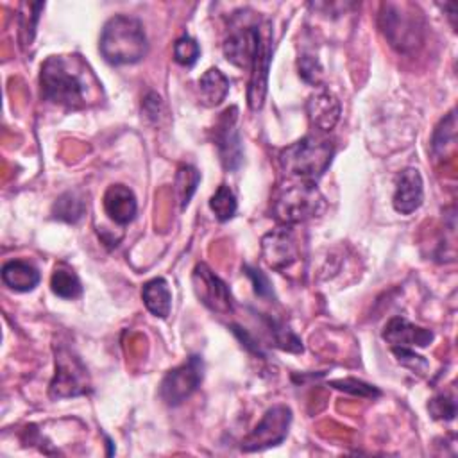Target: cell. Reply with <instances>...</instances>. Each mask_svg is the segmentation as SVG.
I'll return each mask as SVG.
<instances>
[{"mask_svg": "<svg viewBox=\"0 0 458 458\" xmlns=\"http://www.w3.org/2000/svg\"><path fill=\"white\" fill-rule=\"evenodd\" d=\"M454 147H456V116H454V111H451L437 125L431 140V148L438 159H444L454 150Z\"/></svg>", "mask_w": 458, "mask_h": 458, "instance_id": "cell-21", "label": "cell"}, {"mask_svg": "<svg viewBox=\"0 0 458 458\" xmlns=\"http://www.w3.org/2000/svg\"><path fill=\"white\" fill-rule=\"evenodd\" d=\"M104 209L113 222L125 225L136 216L138 202L132 190L123 184H111L104 193Z\"/></svg>", "mask_w": 458, "mask_h": 458, "instance_id": "cell-17", "label": "cell"}, {"mask_svg": "<svg viewBox=\"0 0 458 458\" xmlns=\"http://www.w3.org/2000/svg\"><path fill=\"white\" fill-rule=\"evenodd\" d=\"M84 211H86V202L75 191H66V193L59 195L52 206L54 218L68 222V224H75L77 220H81Z\"/></svg>", "mask_w": 458, "mask_h": 458, "instance_id": "cell-23", "label": "cell"}, {"mask_svg": "<svg viewBox=\"0 0 458 458\" xmlns=\"http://www.w3.org/2000/svg\"><path fill=\"white\" fill-rule=\"evenodd\" d=\"M424 199V186L422 175L417 168H404L395 182L394 191V208L401 215H410L422 204Z\"/></svg>", "mask_w": 458, "mask_h": 458, "instance_id": "cell-15", "label": "cell"}, {"mask_svg": "<svg viewBox=\"0 0 458 458\" xmlns=\"http://www.w3.org/2000/svg\"><path fill=\"white\" fill-rule=\"evenodd\" d=\"M379 25L392 47L406 52L422 41V23L410 5L385 4L379 14Z\"/></svg>", "mask_w": 458, "mask_h": 458, "instance_id": "cell-5", "label": "cell"}, {"mask_svg": "<svg viewBox=\"0 0 458 458\" xmlns=\"http://www.w3.org/2000/svg\"><path fill=\"white\" fill-rule=\"evenodd\" d=\"M292 422V410L284 404H276L268 408L259 420V424L242 440L240 447L245 453L263 451L272 445L281 444L286 438Z\"/></svg>", "mask_w": 458, "mask_h": 458, "instance_id": "cell-7", "label": "cell"}, {"mask_svg": "<svg viewBox=\"0 0 458 458\" xmlns=\"http://www.w3.org/2000/svg\"><path fill=\"white\" fill-rule=\"evenodd\" d=\"M98 48L111 64H134L141 61L148 50L141 21L127 14L109 18L102 29Z\"/></svg>", "mask_w": 458, "mask_h": 458, "instance_id": "cell-2", "label": "cell"}, {"mask_svg": "<svg viewBox=\"0 0 458 458\" xmlns=\"http://www.w3.org/2000/svg\"><path fill=\"white\" fill-rule=\"evenodd\" d=\"M200 55V48H199V43L190 38V36H182L175 41L174 45V59L182 64V66H191L197 63Z\"/></svg>", "mask_w": 458, "mask_h": 458, "instance_id": "cell-27", "label": "cell"}, {"mask_svg": "<svg viewBox=\"0 0 458 458\" xmlns=\"http://www.w3.org/2000/svg\"><path fill=\"white\" fill-rule=\"evenodd\" d=\"M392 351H394V354L397 356L399 363L410 367L411 370L422 374V372L428 369V361H426L422 356L415 354L410 347H392Z\"/></svg>", "mask_w": 458, "mask_h": 458, "instance_id": "cell-31", "label": "cell"}, {"mask_svg": "<svg viewBox=\"0 0 458 458\" xmlns=\"http://www.w3.org/2000/svg\"><path fill=\"white\" fill-rule=\"evenodd\" d=\"M259 43V25L234 29L224 41V55L238 68H250Z\"/></svg>", "mask_w": 458, "mask_h": 458, "instance_id": "cell-13", "label": "cell"}, {"mask_svg": "<svg viewBox=\"0 0 458 458\" xmlns=\"http://www.w3.org/2000/svg\"><path fill=\"white\" fill-rule=\"evenodd\" d=\"M261 254L265 263L274 270L290 268L299 258V247L288 227H277L261 240Z\"/></svg>", "mask_w": 458, "mask_h": 458, "instance_id": "cell-12", "label": "cell"}, {"mask_svg": "<svg viewBox=\"0 0 458 458\" xmlns=\"http://www.w3.org/2000/svg\"><path fill=\"white\" fill-rule=\"evenodd\" d=\"M383 338L392 347H426L428 344L433 342V333L429 329L408 322L403 317H394L386 322Z\"/></svg>", "mask_w": 458, "mask_h": 458, "instance_id": "cell-16", "label": "cell"}, {"mask_svg": "<svg viewBox=\"0 0 458 458\" xmlns=\"http://www.w3.org/2000/svg\"><path fill=\"white\" fill-rule=\"evenodd\" d=\"M89 392V376L77 354L66 345L55 347V374L50 381V397H75Z\"/></svg>", "mask_w": 458, "mask_h": 458, "instance_id": "cell-6", "label": "cell"}, {"mask_svg": "<svg viewBox=\"0 0 458 458\" xmlns=\"http://www.w3.org/2000/svg\"><path fill=\"white\" fill-rule=\"evenodd\" d=\"M209 208L220 222H225V220L233 218L234 213H236V208H238V202H236V197H234L233 190L227 184H220L209 199Z\"/></svg>", "mask_w": 458, "mask_h": 458, "instance_id": "cell-24", "label": "cell"}, {"mask_svg": "<svg viewBox=\"0 0 458 458\" xmlns=\"http://www.w3.org/2000/svg\"><path fill=\"white\" fill-rule=\"evenodd\" d=\"M50 288L61 299H77L82 293V284L77 274L64 265L55 267V270L52 272Z\"/></svg>", "mask_w": 458, "mask_h": 458, "instance_id": "cell-22", "label": "cell"}, {"mask_svg": "<svg viewBox=\"0 0 458 458\" xmlns=\"http://www.w3.org/2000/svg\"><path fill=\"white\" fill-rule=\"evenodd\" d=\"M326 208V199L313 181L293 179L283 184L272 204L274 216L284 224L293 225L318 216Z\"/></svg>", "mask_w": 458, "mask_h": 458, "instance_id": "cell-4", "label": "cell"}, {"mask_svg": "<svg viewBox=\"0 0 458 458\" xmlns=\"http://www.w3.org/2000/svg\"><path fill=\"white\" fill-rule=\"evenodd\" d=\"M236 120H238V109L233 106L220 114L215 125V143L218 148V156L224 168L229 172L236 170L243 157Z\"/></svg>", "mask_w": 458, "mask_h": 458, "instance_id": "cell-11", "label": "cell"}, {"mask_svg": "<svg viewBox=\"0 0 458 458\" xmlns=\"http://www.w3.org/2000/svg\"><path fill=\"white\" fill-rule=\"evenodd\" d=\"M143 113L152 118V120H159V114H161V98L154 93L147 95L145 102H143Z\"/></svg>", "mask_w": 458, "mask_h": 458, "instance_id": "cell-33", "label": "cell"}, {"mask_svg": "<svg viewBox=\"0 0 458 458\" xmlns=\"http://www.w3.org/2000/svg\"><path fill=\"white\" fill-rule=\"evenodd\" d=\"M299 73L301 77L306 81V82H311V84H317L320 75H322V66L318 63L317 57L313 55H302L299 59Z\"/></svg>", "mask_w": 458, "mask_h": 458, "instance_id": "cell-32", "label": "cell"}, {"mask_svg": "<svg viewBox=\"0 0 458 458\" xmlns=\"http://www.w3.org/2000/svg\"><path fill=\"white\" fill-rule=\"evenodd\" d=\"M200 181V174L193 166H181L175 175V193L179 199L181 208H186L190 204L191 195L197 190V184Z\"/></svg>", "mask_w": 458, "mask_h": 458, "instance_id": "cell-25", "label": "cell"}, {"mask_svg": "<svg viewBox=\"0 0 458 458\" xmlns=\"http://www.w3.org/2000/svg\"><path fill=\"white\" fill-rule=\"evenodd\" d=\"M267 331L274 342V345H277L279 349L290 351V352H301L302 351V344L301 340L281 322L276 320H267Z\"/></svg>", "mask_w": 458, "mask_h": 458, "instance_id": "cell-26", "label": "cell"}, {"mask_svg": "<svg viewBox=\"0 0 458 458\" xmlns=\"http://www.w3.org/2000/svg\"><path fill=\"white\" fill-rule=\"evenodd\" d=\"M199 93L202 104L218 106L229 93V79L218 68H209L199 79Z\"/></svg>", "mask_w": 458, "mask_h": 458, "instance_id": "cell-20", "label": "cell"}, {"mask_svg": "<svg viewBox=\"0 0 458 458\" xmlns=\"http://www.w3.org/2000/svg\"><path fill=\"white\" fill-rule=\"evenodd\" d=\"M143 302L147 310L159 318H166L172 308V293L168 283L163 277H154L143 284L141 290Z\"/></svg>", "mask_w": 458, "mask_h": 458, "instance_id": "cell-19", "label": "cell"}, {"mask_svg": "<svg viewBox=\"0 0 458 458\" xmlns=\"http://www.w3.org/2000/svg\"><path fill=\"white\" fill-rule=\"evenodd\" d=\"M2 281L16 292H30L39 283V272L34 265L23 259L7 261L2 267Z\"/></svg>", "mask_w": 458, "mask_h": 458, "instance_id": "cell-18", "label": "cell"}, {"mask_svg": "<svg viewBox=\"0 0 458 458\" xmlns=\"http://www.w3.org/2000/svg\"><path fill=\"white\" fill-rule=\"evenodd\" d=\"M429 413L437 420H453L456 415V401L453 395L447 394H438L435 395L429 404Z\"/></svg>", "mask_w": 458, "mask_h": 458, "instance_id": "cell-28", "label": "cell"}, {"mask_svg": "<svg viewBox=\"0 0 458 458\" xmlns=\"http://www.w3.org/2000/svg\"><path fill=\"white\" fill-rule=\"evenodd\" d=\"M331 386L349 392V394H354V395H361V397H377L379 395L377 388H374L372 385H367L363 381H358V379H336V381H331Z\"/></svg>", "mask_w": 458, "mask_h": 458, "instance_id": "cell-29", "label": "cell"}, {"mask_svg": "<svg viewBox=\"0 0 458 458\" xmlns=\"http://www.w3.org/2000/svg\"><path fill=\"white\" fill-rule=\"evenodd\" d=\"M191 281L197 297L211 311L222 315L233 311V295L229 292V286L206 263L195 265Z\"/></svg>", "mask_w": 458, "mask_h": 458, "instance_id": "cell-9", "label": "cell"}, {"mask_svg": "<svg viewBox=\"0 0 458 458\" xmlns=\"http://www.w3.org/2000/svg\"><path fill=\"white\" fill-rule=\"evenodd\" d=\"M272 61V32L270 23L265 21L259 27V43L250 64V82H249V106L252 111L261 109L267 95V81H268V68Z\"/></svg>", "mask_w": 458, "mask_h": 458, "instance_id": "cell-10", "label": "cell"}, {"mask_svg": "<svg viewBox=\"0 0 458 458\" xmlns=\"http://www.w3.org/2000/svg\"><path fill=\"white\" fill-rule=\"evenodd\" d=\"M340 100L326 88H317L306 102V113L311 127L318 132L331 131L340 118Z\"/></svg>", "mask_w": 458, "mask_h": 458, "instance_id": "cell-14", "label": "cell"}, {"mask_svg": "<svg viewBox=\"0 0 458 458\" xmlns=\"http://www.w3.org/2000/svg\"><path fill=\"white\" fill-rule=\"evenodd\" d=\"M202 360L199 356H190L184 363L166 372L161 381L159 395L168 406H177L186 401L202 381Z\"/></svg>", "mask_w": 458, "mask_h": 458, "instance_id": "cell-8", "label": "cell"}, {"mask_svg": "<svg viewBox=\"0 0 458 458\" xmlns=\"http://www.w3.org/2000/svg\"><path fill=\"white\" fill-rule=\"evenodd\" d=\"M333 143L320 134H308L299 141L284 147L279 154L283 170L293 179L317 181L331 165Z\"/></svg>", "mask_w": 458, "mask_h": 458, "instance_id": "cell-3", "label": "cell"}, {"mask_svg": "<svg viewBox=\"0 0 458 458\" xmlns=\"http://www.w3.org/2000/svg\"><path fill=\"white\" fill-rule=\"evenodd\" d=\"M41 95L66 109H84L98 104L102 88L84 59L79 55H52L41 64Z\"/></svg>", "mask_w": 458, "mask_h": 458, "instance_id": "cell-1", "label": "cell"}, {"mask_svg": "<svg viewBox=\"0 0 458 458\" xmlns=\"http://www.w3.org/2000/svg\"><path fill=\"white\" fill-rule=\"evenodd\" d=\"M243 270H245V274L250 277V281H252V286H254V293L256 295H259V297H272L274 295V292H272V284H270V281H268V277L259 270V268H256V267H250V265H245L243 267Z\"/></svg>", "mask_w": 458, "mask_h": 458, "instance_id": "cell-30", "label": "cell"}]
</instances>
